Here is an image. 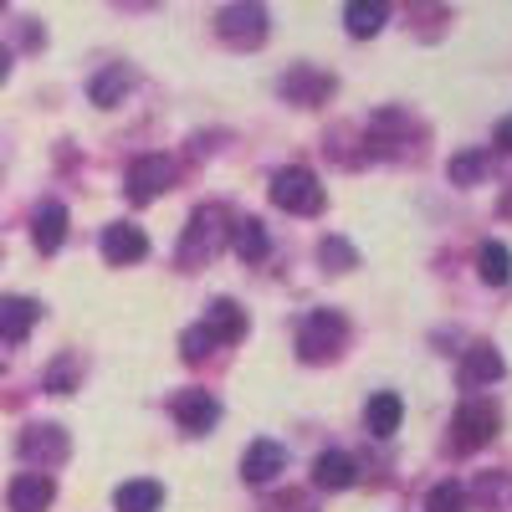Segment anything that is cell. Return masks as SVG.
I'll use <instances>...</instances> for the list:
<instances>
[{"label":"cell","instance_id":"cell-21","mask_svg":"<svg viewBox=\"0 0 512 512\" xmlns=\"http://www.w3.org/2000/svg\"><path fill=\"white\" fill-rule=\"evenodd\" d=\"M231 246H236V256H241V262H262V256L272 251V241H267V226L262 221H236L231 226Z\"/></svg>","mask_w":512,"mask_h":512},{"label":"cell","instance_id":"cell-2","mask_svg":"<svg viewBox=\"0 0 512 512\" xmlns=\"http://www.w3.org/2000/svg\"><path fill=\"white\" fill-rule=\"evenodd\" d=\"M344 338H349V323L338 318V313H308V323L297 328V354H303L308 364H323L333 359L338 349H344Z\"/></svg>","mask_w":512,"mask_h":512},{"label":"cell","instance_id":"cell-14","mask_svg":"<svg viewBox=\"0 0 512 512\" xmlns=\"http://www.w3.org/2000/svg\"><path fill=\"white\" fill-rule=\"evenodd\" d=\"M313 482H318L323 492H344V487L359 482V466H354V456H344V451H323V456L313 461Z\"/></svg>","mask_w":512,"mask_h":512},{"label":"cell","instance_id":"cell-22","mask_svg":"<svg viewBox=\"0 0 512 512\" xmlns=\"http://www.w3.org/2000/svg\"><path fill=\"white\" fill-rule=\"evenodd\" d=\"M477 272H482V282L502 287V282L512 277V251H507L502 241H482V251H477Z\"/></svg>","mask_w":512,"mask_h":512},{"label":"cell","instance_id":"cell-26","mask_svg":"<svg viewBox=\"0 0 512 512\" xmlns=\"http://www.w3.org/2000/svg\"><path fill=\"white\" fill-rule=\"evenodd\" d=\"M487 164H492L487 154H456L446 175H451V185H477V180L487 175Z\"/></svg>","mask_w":512,"mask_h":512},{"label":"cell","instance_id":"cell-1","mask_svg":"<svg viewBox=\"0 0 512 512\" xmlns=\"http://www.w3.org/2000/svg\"><path fill=\"white\" fill-rule=\"evenodd\" d=\"M272 200L282 205V210H292V216H318L323 210V185H318V175L313 169H277L272 175Z\"/></svg>","mask_w":512,"mask_h":512},{"label":"cell","instance_id":"cell-5","mask_svg":"<svg viewBox=\"0 0 512 512\" xmlns=\"http://www.w3.org/2000/svg\"><path fill=\"white\" fill-rule=\"evenodd\" d=\"M451 441H456V451H477V446H487L492 436H497V410L487 405V400H466L461 410H456V420H451Z\"/></svg>","mask_w":512,"mask_h":512},{"label":"cell","instance_id":"cell-13","mask_svg":"<svg viewBox=\"0 0 512 512\" xmlns=\"http://www.w3.org/2000/svg\"><path fill=\"white\" fill-rule=\"evenodd\" d=\"M41 308L31 297H0V344H21V338L36 328Z\"/></svg>","mask_w":512,"mask_h":512},{"label":"cell","instance_id":"cell-7","mask_svg":"<svg viewBox=\"0 0 512 512\" xmlns=\"http://www.w3.org/2000/svg\"><path fill=\"white\" fill-rule=\"evenodd\" d=\"M287 472V451L277 446V441H251L246 446V456H241V477L251 482V487H267L272 477H282Z\"/></svg>","mask_w":512,"mask_h":512},{"label":"cell","instance_id":"cell-28","mask_svg":"<svg viewBox=\"0 0 512 512\" xmlns=\"http://www.w3.org/2000/svg\"><path fill=\"white\" fill-rule=\"evenodd\" d=\"M72 379H77V359H57L52 374H47V390H52V395H67Z\"/></svg>","mask_w":512,"mask_h":512},{"label":"cell","instance_id":"cell-31","mask_svg":"<svg viewBox=\"0 0 512 512\" xmlns=\"http://www.w3.org/2000/svg\"><path fill=\"white\" fill-rule=\"evenodd\" d=\"M0 11H6V0H0Z\"/></svg>","mask_w":512,"mask_h":512},{"label":"cell","instance_id":"cell-8","mask_svg":"<svg viewBox=\"0 0 512 512\" xmlns=\"http://www.w3.org/2000/svg\"><path fill=\"white\" fill-rule=\"evenodd\" d=\"M221 246V210H195L190 216V231H185V246H180V262H200V256H210Z\"/></svg>","mask_w":512,"mask_h":512},{"label":"cell","instance_id":"cell-23","mask_svg":"<svg viewBox=\"0 0 512 512\" xmlns=\"http://www.w3.org/2000/svg\"><path fill=\"white\" fill-rule=\"evenodd\" d=\"M128 82H134V77H128V67H108V72H98V77H93V103H98V108H113V103L128 93Z\"/></svg>","mask_w":512,"mask_h":512},{"label":"cell","instance_id":"cell-10","mask_svg":"<svg viewBox=\"0 0 512 512\" xmlns=\"http://www.w3.org/2000/svg\"><path fill=\"white\" fill-rule=\"evenodd\" d=\"M6 497H11V512H47L52 497H57V482L47 472H21Z\"/></svg>","mask_w":512,"mask_h":512},{"label":"cell","instance_id":"cell-6","mask_svg":"<svg viewBox=\"0 0 512 512\" xmlns=\"http://www.w3.org/2000/svg\"><path fill=\"white\" fill-rule=\"evenodd\" d=\"M67 451H72V441H67L62 425H31V431H21V456L31 466H41V472H47V466H62Z\"/></svg>","mask_w":512,"mask_h":512},{"label":"cell","instance_id":"cell-27","mask_svg":"<svg viewBox=\"0 0 512 512\" xmlns=\"http://www.w3.org/2000/svg\"><path fill=\"white\" fill-rule=\"evenodd\" d=\"M425 512H466V492H461V482H436L431 497H425Z\"/></svg>","mask_w":512,"mask_h":512},{"label":"cell","instance_id":"cell-19","mask_svg":"<svg viewBox=\"0 0 512 512\" xmlns=\"http://www.w3.org/2000/svg\"><path fill=\"white\" fill-rule=\"evenodd\" d=\"M159 502H164V487L149 482V477H134V482H123L113 492V507L118 512H159Z\"/></svg>","mask_w":512,"mask_h":512},{"label":"cell","instance_id":"cell-16","mask_svg":"<svg viewBox=\"0 0 512 512\" xmlns=\"http://www.w3.org/2000/svg\"><path fill=\"white\" fill-rule=\"evenodd\" d=\"M492 379H502V354L492 344L466 349V359H461V384L466 390H482V384H492Z\"/></svg>","mask_w":512,"mask_h":512},{"label":"cell","instance_id":"cell-20","mask_svg":"<svg viewBox=\"0 0 512 512\" xmlns=\"http://www.w3.org/2000/svg\"><path fill=\"white\" fill-rule=\"evenodd\" d=\"M384 21H390V6H384V0H349V6H344L349 36H379Z\"/></svg>","mask_w":512,"mask_h":512},{"label":"cell","instance_id":"cell-11","mask_svg":"<svg viewBox=\"0 0 512 512\" xmlns=\"http://www.w3.org/2000/svg\"><path fill=\"white\" fill-rule=\"evenodd\" d=\"M175 420H180V431L205 436L210 425L221 420V405H216V395H205V390H185V395L175 400Z\"/></svg>","mask_w":512,"mask_h":512},{"label":"cell","instance_id":"cell-4","mask_svg":"<svg viewBox=\"0 0 512 512\" xmlns=\"http://www.w3.org/2000/svg\"><path fill=\"white\" fill-rule=\"evenodd\" d=\"M169 185H175V159H164V154H139L134 164H128V195H134L139 205L159 200Z\"/></svg>","mask_w":512,"mask_h":512},{"label":"cell","instance_id":"cell-18","mask_svg":"<svg viewBox=\"0 0 512 512\" xmlns=\"http://www.w3.org/2000/svg\"><path fill=\"white\" fill-rule=\"evenodd\" d=\"M205 328L221 338V344H236V338H246V308H236L231 297H216V303L205 308Z\"/></svg>","mask_w":512,"mask_h":512},{"label":"cell","instance_id":"cell-9","mask_svg":"<svg viewBox=\"0 0 512 512\" xmlns=\"http://www.w3.org/2000/svg\"><path fill=\"white\" fill-rule=\"evenodd\" d=\"M277 88H282V98H287V103L313 108V103H323V98L333 93V77H328V72H313V67H292V72L277 82Z\"/></svg>","mask_w":512,"mask_h":512},{"label":"cell","instance_id":"cell-15","mask_svg":"<svg viewBox=\"0 0 512 512\" xmlns=\"http://www.w3.org/2000/svg\"><path fill=\"white\" fill-rule=\"evenodd\" d=\"M400 420H405V405H400V395L395 390H379L369 405H364V425H369V436H395L400 431Z\"/></svg>","mask_w":512,"mask_h":512},{"label":"cell","instance_id":"cell-12","mask_svg":"<svg viewBox=\"0 0 512 512\" xmlns=\"http://www.w3.org/2000/svg\"><path fill=\"white\" fill-rule=\"evenodd\" d=\"M144 251H149V236L139 231V226H128V221H118V226H108L103 231V256L113 267H128V262H144Z\"/></svg>","mask_w":512,"mask_h":512},{"label":"cell","instance_id":"cell-3","mask_svg":"<svg viewBox=\"0 0 512 512\" xmlns=\"http://www.w3.org/2000/svg\"><path fill=\"white\" fill-rule=\"evenodd\" d=\"M216 31L231 47H262L267 41V6L262 0H236V6H226L216 16Z\"/></svg>","mask_w":512,"mask_h":512},{"label":"cell","instance_id":"cell-25","mask_svg":"<svg viewBox=\"0 0 512 512\" xmlns=\"http://www.w3.org/2000/svg\"><path fill=\"white\" fill-rule=\"evenodd\" d=\"M318 262H323L328 272H349V267L359 262V256H354V246H349L344 236H328V241L318 246Z\"/></svg>","mask_w":512,"mask_h":512},{"label":"cell","instance_id":"cell-29","mask_svg":"<svg viewBox=\"0 0 512 512\" xmlns=\"http://www.w3.org/2000/svg\"><path fill=\"white\" fill-rule=\"evenodd\" d=\"M497 144L512 154V118H502V128H497Z\"/></svg>","mask_w":512,"mask_h":512},{"label":"cell","instance_id":"cell-30","mask_svg":"<svg viewBox=\"0 0 512 512\" xmlns=\"http://www.w3.org/2000/svg\"><path fill=\"white\" fill-rule=\"evenodd\" d=\"M6 77H11V52L0 47V82H6Z\"/></svg>","mask_w":512,"mask_h":512},{"label":"cell","instance_id":"cell-17","mask_svg":"<svg viewBox=\"0 0 512 512\" xmlns=\"http://www.w3.org/2000/svg\"><path fill=\"white\" fill-rule=\"evenodd\" d=\"M31 241L41 246V251H57L62 241H67V205H57V200H47L31 216Z\"/></svg>","mask_w":512,"mask_h":512},{"label":"cell","instance_id":"cell-24","mask_svg":"<svg viewBox=\"0 0 512 512\" xmlns=\"http://www.w3.org/2000/svg\"><path fill=\"white\" fill-rule=\"evenodd\" d=\"M216 349H221V338H216V333H210L205 323H195V328H190V333L180 338V354H185L190 364H200L205 354H216Z\"/></svg>","mask_w":512,"mask_h":512}]
</instances>
